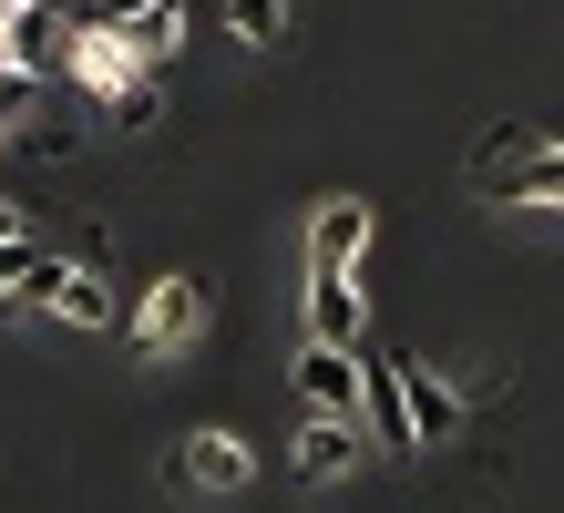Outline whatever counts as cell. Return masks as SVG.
<instances>
[{"label": "cell", "instance_id": "cell-1", "mask_svg": "<svg viewBox=\"0 0 564 513\" xmlns=\"http://www.w3.org/2000/svg\"><path fill=\"white\" fill-rule=\"evenodd\" d=\"M62 62H73V83H83L93 103H123V93H144V83H154V62L123 42L113 21H73V52H62Z\"/></svg>", "mask_w": 564, "mask_h": 513}, {"label": "cell", "instance_id": "cell-2", "mask_svg": "<svg viewBox=\"0 0 564 513\" xmlns=\"http://www.w3.org/2000/svg\"><path fill=\"white\" fill-rule=\"evenodd\" d=\"M195 329H206V278H154L144 308H134V350L144 360H175Z\"/></svg>", "mask_w": 564, "mask_h": 513}, {"label": "cell", "instance_id": "cell-3", "mask_svg": "<svg viewBox=\"0 0 564 513\" xmlns=\"http://www.w3.org/2000/svg\"><path fill=\"white\" fill-rule=\"evenodd\" d=\"M247 441L237 431H185L175 441V452H164V483H175V493H247Z\"/></svg>", "mask_w": 564, "mask_h": 513}, {"label": "cell", "instance_id": "cell-4", "mask_svg": "<svg viewBox=\"0 0 564 513\" xmlns=\"http://www.w3.org/2000/svg\"><path fill=\"white\" fill-rule=\"evenodd\" d=\"M62 278H73V257L42 247L31 226L0 236V308H52V288H62Z\"/></svg>", "mask_w": 564, "mask_h": 513}, {"label": "cell", "instance_id": "cell-5", "mask_svg": "<svg viewBox=\"0 0 564 513\" xmlns=\"http://www.w3.org/2000/svg\"><path fill=\"white\" fill-rule=\"evenodd\" d=\"M390 370H401V410H411V441L431 452V441H452L462 431V391L442 381L431 360H411V350H390Z\"/></svg>", "mask_w": 564, "mask_h": 513}, {"label": "cell", "instance_id": "cell-6", "mask_svg": "<svg viewBox=\"0 0 564 513\" xmlns=\"http://www.w3.org/2000/svg\"><path fill=\"white\" fill-rule=\"evenodd\" d=\"M0 52H11L21 73L62 62V52H73V11H62V0H11V11H0Z\"/></svg>", "mask_w": 564, "mask_h": 513}, {"label": "cell", "instance_id": "cell-7", "mask_svg": "<svg viewBox=\"0 0 564 513\" xmlns=\"http://www.w3.org/2000/svg\"><path fill=\"white\" fill-rule=\"evenodd\" d=\"M297 391H308V410H339V421H359V350H339V339H308V350H297Z\"/></svg>", "mask_w": 564, "mask_h": 513}, {"label": "cell", "instance_id": "cell-8", "mask_svg": "<svg viewBox=\"0 0 564 513\" xmlns=\"http://www.w3.org/2000/svg\"><path fill=\"white\" fill-rule=\"evenodd\" d=\"M359 329H370V308H359L349 267H308V339H339V350H359Z\"/></svg>", "mask_w": 564, "mask_h": 513}, {"label": "cell", "instance_id": "cell-9", "mask_svg": "<svg viewBox=\"0 0 564 513\" xmlns=\"http://www.w3.org/2000/svg\"><path fill=\"white\" fill-rule=\"evenodd\" d=\"M359 247H370V205L328 195L318 216H308V267H359Z\"/></svg>", "mask_w": 564, "mask_h": 513}, {"label": "cell", "instance_id": "cell-10", "mask_svg": "<svg viewBox=\"0 0 564 513\" xmlns=\"http://www.w3.org/2000/svg\"><path fill=\"white\" fill-rule=\"evenodd\" d=\"M359 452V421H339V410H308V431H297V483H339Z\"/></svg>", "mask_w": 564, "mask_h": 513}, {"label": "cell", "instance_id": "cell-11", "mask_svg": "<svg viewBox=\"0 0 564 513\" xmlns=\"http://www.w3.org/2000/svg\"><path fill=\"white\" fill-rule=\"evenodd\" d=\"M359 400H370L380 452H421V441H411V410H401V370H390V350H380V360H359Z\"/></svg>", "mask_w": 564, "mask_h": 513}, {"label": "cell", "instance_id": "cell-12", "mask_svg": "<svg viewBox=\"0 0 564 513\" xmlns=\"http://www.w3.org/2000/svg\"><path fill=\"white\" fill-rule=\"evenodd\" d=\"M52 319H73V329H104V319H113V298H104V278H93L83 257H73V278L52 288Z\"/></svg>", "mask_w": 564, "mask_h": 513}, {"label": "cell", "instance_id": "cell-13", "mask_svg": "<svg viewBox=\"0 0 564 513\" xmlns=\"http://www.w3.org/2000/svg\"><path fill=\"white\" fill-rule=\"evenodd\" d=\"M175 31H185V11H175V0H154V11H134V21H123V42H134L144 62H164V52H175Z\"/></svg>", "mask_w": 564, "mask_h": 513}, {"label": "cell", "instance_id": "cell-14", "mask_svg": "<svg viewBox=\"0 0 564 513\" xmlns=\"http://www.w3.org/2000/svg\"><path fill=\"white\" fill-rule=\"evenodd\" d=\"M226 31H237V42H257V52H268L278 31H288V0H226Z\"/></svg>", "mask_w": 564, "mask_h": 513}, {"label": "cell", "instance_id": "cell-15", "mask_svg": "<svg viewBox=\"0 0 564 513\" xmlns=\"http://www.w3.org/2000/svg\"><path fill=\"white\" fill-rule=\"evenodd\" d=\"M534 145H544L534 124H492L482 145H473V175H492V164H513V154H534Z\"/></svg>", "mask_w": 564, "mask_h": 513}, {"label": "cell", "instance_id": "cell-16", "mask_svg": "<svg viewBox=\"0 0 564 513\" xmlns=\"http://www.w3.org/2000/svg\"><path fill=\"white\" fill-rule=\"evenodd\" d=\"M31 103H42V73L0 62V133H21V124H31Z\"/></svg>", "mask_w": 564, "mask_h": 513}, {"label": "cell", "instance_id": "cell-17", "mask_svg": "<svg viewBox=\"0 0 564 513\" xmlns=\"http://www.w3.org/2000/svg\"><path fill=\"white\" fill-rule=\"evenodd\" d=\"M73 145H83V133H73V124H21V154H52V164H62V154H73Z\"/></svg>", "mask_w": 564, "mask_h": 513}, {"label": "cell", "instance_id": "cell-18", "mask_svg": "<svg viewBox=\"0 0 564 513\" xmlns=\"http://www.w3.org/2000/svg\"><path fill=\"white\" fill-rule=\"evenodd\" d=\"M134 11H154V0H104V11H93V21H113V31H123Z\"/></svg>", "mask_w": 564, "mask_h": 513}]
</instances>
